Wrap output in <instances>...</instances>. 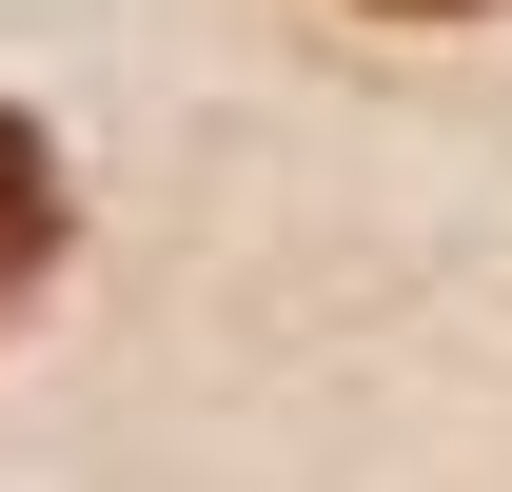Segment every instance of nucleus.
Segmentation results:
<instances>
[{
	"instance_id": "nucleus-2",
	"label": "nucleus",
	"mask_w": 512,
	"mask_h": 492,
	"mask_svg": "<svg viewBox=\"0 0 512 492\" xmlns=\"http://www.w3.org/2000/svg\"><path fill=\"white\" fill-rule=\"evenodd\" d=\"M394 20H473V0H394Z\"/></svg>"
},
{
	"instance_id": "nucleus-1",
	"label": "nucleus",
	"mask_w": 512,
	"mask_h": 492,
	"mask_svg": "<svg viewBox=\"0 0 512 492\" xmlns=\"http://www.w3.org/2000/svg\"><path fill=\"white\" fill-rule=\"evenodd\" d=\"M40 276H60V138L0 99V315L40 296Z\"/></svg>"
}]
</instances>
